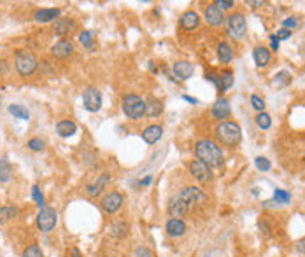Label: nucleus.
Wrapping results in <instances>:
<instances>
[{
    "mask_svg": "<svg viewBox=\"0 0 305 257\" xmlns=\"http://www.w3.org/2000/svg\"><path fill=\"white\" fill-rule=\"evenodd\" d=\"M195 154H197L198 161L205 163L209 168H218L224 161L221 147L209 139H202L195 144Z\"/></svg>",
    "mask_w": 305,
    "mask_h": 257,
    "instance_id": "f257e3e1",
    "label": "nucleus"
},
{
    "mask_svg": "<svg viewBox=\"0 0 305 257\" xmlns=\"http://www.w3.org/2000/svg\"><path fill=\"white\" fill-rule=\"evenodd\" d=\"M216 139H218V142L221 145L235 147V145H239L240 140H242V130H240L239 124H235L232 121H223L216 128Z\"/></svg>",
    "mask_w": 305,
    "mask_h": 257,
    "instance_id": "f03ea898",
    "label": "nucleus"
},
{
    "mask_svg": "<svg viewBox=\"0 0 305 257\" xmlns=\"http://www.w3.org/2000/svg\"><path fill=\"white\" fill-rule=\"evenodd\" d=\"M14 67H16V70H18V74L21 77H30V75L35 74L39 63H37V58L32 51L18 49L14 53Z\"/></svg>",
    "mask_w": 305,
    "mask_h": 257,
    "instance_id": "7ed1b4c3",
    "label": "nucleus"
},
{
    "mask_svg": "<svg viewBox=\"0 0 305 257\" xmlns=\"http://www.w3.org/2000/svg\"><path fill=\"white\" fill-rule=\"evenodd\" d=\"M121 110L125 115L132 121H139L142 115H146V102L142 100L139 95L128 93L121 98Z\"/></svg>",
    "mask_w": 305,
    "mask_h": 257,
    "instance_id": "20e7f679",
    "label": "nucleus"
},
{
    "mask_svg": "<svg viewBox=\"0 0 305 257\" xmlns=\"http://www.w3.org/2000/svg\"><path fill=\"white\" fill-rule=\"evenodd\" d=\"M177 198H179L183 203L188 207V210L192 212L193 208H198V207H203V205L207 203V194L203 192L200 187L197 186H186L183 187L179 192H177Z\"/></svg>",
    "mask_w": 305,
    "mask_h": 257,
    "instance_id": "39448f33",
    "label": "nucleus"
},
{
    "mask_svg": "<svg viewBox=\"0 0 305 257\" xmlns=\"http://www.w3.org/2000/svg\"><path fill=\"white\" fill-rule=\"evenodd\" d=\"M37 228H39L42 233H51L54 229L58 222V213L54 208L51 207H42L37 213Z\"/></svg>",
    "mask_w": 305,
    "mask_h": 257,
    "instance_id": "423d86ee",
    "label": "nucleus"
},
{
    "mask_svg": "<svg viewBox=\"0 0 305 257\" xmlns=\"http://www.w3.org/2000/svg\"><path fill=\"white\" fill-rule=\"evenodd\" d=\"M123 203H125V198H123L121 192L109 191V192H105V194L102 196L100 208H102V212H105L107 215H112V213H116L118 210L123 207Z\"/></svg>",
    "mask_w": 305,
    "mask_h": 257,
    "instance_id": "0eeeda50",
    "label": "nucleus"
},
{
    "mask_svg": "<svg viewBox=\"0 0 305 257\" xmlns=\"http://www.w3.org/2000/svg\"><path fill=\"white\" fill-rule=\"evenodd\" d=\"M226 28L234 38H244L245 32H247V23L240 12H234L226 18Z\"/></svg>",
    "mask_w": 305,
    "mask_h": 257,
    "instance_id": "6e6552de",
    "label": "nucleus"
},
{
    "mask_svg": "<svg viewBox=\"0 0 305 257\" xmlns=\"http://www.w3.org/2000/svg\"><path fill=\"white\" fill-rule=\"evenodd\" d=\"M83 105L88 112H99L102 109V93L97 88H88L83 93Z\"/></svg>",
    "mask_w": 305,
    "mask_h": 257,
    "instance_id": "1a4fd4ad",
    "label": "nucleus"
},
{
    "mask_svg": "<svg viewBox=\"0 0 305 257\" xmlns=\"http://www.w3.org/2000/svg\"><path fill=\"white\" fill-rule=\"evenodd\" d=\"M189 173L195 177V181L198 182H209L213 179V171H211L209 166L202 161H192L189 163Z\"/></svg>",
    "mask_w": 305,
    "mask_h": 257,
    "instance_id": "9d476101",
    "label": "nucleus"
},
{
    "mask_svg": "<svg viewBox=\"0 0 305 257\" xmlns=\"http://www.w3.org/2000/svg\"><path fill=\"white\" fill-rule=\"evenodd\" d=\"M74 53V44H72L70 38H60L58 42H54L53 48H51V54L58 60H65Z\"/></svg>",
    "mask_w": 305,
    "mask_h": 257,
    "instance_id": "9b49d317",
    "label": "nucleus"
},
{
    "mask_svg": "<svg viewBox=\"0 0 305 257\" xmlns=\"http://www.w3.org/2000/svg\"><path fill=\"white\" fill-rule=\"evenodd\" d=\"M186 229H188V226H186V222L183 219H168L165 222V233H167V236L170 238H181L184 236Z\"/></svg>",
    "mask_w": 305,
    "mask_h": 257,
    "instance_id": "f8f14e48",
    "label": "nucleus"
},
{
    "mask_svg": "<svg viewBox=\"0 0 305 257\" xmlns=\"http://www.w3.org/2000/svg\"><path fill=\"white\" fill-rule=\"evenodd\" d=\"M109 182H111V173H102L99 175V179H97L95 182L90 184V186H86V194L91 196V198H95V196H99L100 192H104L105 187L109 186Z\"/></svg>",
    "mask_w": 305,
    "mask_h": 257,
    "instance_id": "ddd939ff",
    "label": "nucleus"
},
{
    "mask_svg": "<svg viewBox=\"0 0 305 257\" xmlns=\"http://www.w3.org/2000/svg\"><path fill=\"white\" fill-rule=\"evenodd\" d=\"M203 16H205V21L211 25V27H219V25H223V21H224L223 11L219 9V7H216L214 4H209V6L205 7Z\"/></svg>",
    "mask_w": 305,
    "mask_h": 257,
    "instance_id": "4468645a",
    "label": "nucleus"
},
{
    "mask_svg": "<svg viewBox=\"0 0 305 257\" xmlns=\"http://www.w3.org/2000/svg\"><path fill=\"white\" fill-rule=\"evenodd\" d=\"M167 210H168V213H170L172 219H183V217H186L189 213L188 207H186V205L177 198V196H174V198L168 201Z\"/></svg>",
    "mask_w": 305,
    "mask_h": 257,
    "instance_id": "2eb2a0df",
    "label": "nucleus"
},
{
    "mask_svg": "<svg viewBox=\"0 0 305 257\" xmlns=\"http://www.w3.org/2000/svg\"><path fill=\"white\" fill-rule=\"evenodd\" d=\"M60 9L56 7H46V9H37L33 12V19L37 23H51V21H56L58 16H60Z\"/></svg>",
    "mask_w": 305,
    "mask_h": 257,
    "instance_id": "dca6fc26",
    "label": "nucleus"
},
{
    "mask_svg": "<svg viewBox=\"0 0 305 257\" xmlns=\"http://www.w3.org/2000/svg\"><path fill=\"white\" fill-rule=\"evenodd\" d=\"M181 28L186 30V32H192V30H197L200 27V16L197 14L195 11H186L179 19Z\"/></svg>",
    "mask_w": 305,
    "mask_h": 257,
    "instance_id": "f3484780",
    "label": "nucleus"
},
{
    "mask_svg": "<svg viewBox=\"0 0 305 257\" xmlns=\"http://www.w3.org/2000/svg\"><path fill=\"white\" fill-rule=\"evenodd\" d=\"M172 72L179 81H188L193 75V65L189 62H184V60L183 62H176L172 65Z\"/></svg>",
    "mask_w": 305,
    "mask_h": 257,
    "instance_id": "a211bd4d",
    "label": "nucleus"
},
{
    "mask_svg": "<svg viewBox=\"0 0 305 257\" xmlns=\"http://www.w3.org/2000/svg\"><path fill=\"white\" fill-rule=\"evenodd\" d=\"M162 135H163V128L160 126V124H151V126L144 128V131H142L144 142L149 144V145H155L160 139H162Z\"/></svg>",
    "mask_w": 305,
    "mask_h": 257,
    "instance_id": "6ab92c4d",
    "label": "nucleus"
},
{
    "mask_svg": "<svg viewBox=\"0 0 305 257\" xmlns=\"http://www.w3.org/2000/svg\"><path fill=\"white\" fill-rule=\"evenodd\" d=\"M74 30H75V21L67 19V18L56 19V21H54V25H53V32L56 33V35H60V37L70 35Z\"/></svg>",
    "mask_w": 305,
    "mask_h": 257,
    "instance_id": "aec40b11",
    "label": "nucleus"
},
{
    "mask_svg": "<svg viewBox=\"0 0 305 257\" xmlns=\"http://www.w3.org/2000/svg\"><path fill=\"white\" fill-rule=\"evenodd\" d=\"M213 115L216 119H226V117H230V114H232V107L230 104H228V100H224V98H219V100H216L214 102V105H213Z\"/></svg>",
    "mask_w": 305,
    "mask_h": 257,
    "instance_id": "412c9836",
    "label": "nucleus"
},
{
    "mask_svg": "<svg viewBox=\"0 0 305 257\" xmlns=\"http://www.w3.org/2000/svg\"><path fill=\"white\" fill-rule=\"evenodd\" d=\"M163 112V102L160 100V98L156 96H149L146 100V115L151 119L158 117V115H162Z\"/></svg>",
    "mask_w": 305,
    "mask_h": 257,
    "instance_id": "4be33fe9",
    "label": "nucleus"
},
{
    "mask_svg": "<svg viewBox=\"0 0 305 257\" xmlns=\"http://www.w3.org/2000/svg\"><path fill=\"white\" fill-rule=\"evenodd\" d=\"M253 58L258 67L263 68L269 65L270 60H272V53H270V49L265 48V46H258V48H254V51H253Z\"/></svg>",
    "mask_w": 305,
    "mask_h": 257,
    "instance_id": "5701e85b",
    "label": "nucleus"
},
{
    "mask_svg": "<svg viewBox=\"0 0 305 257\" xmlns=\"http://www.w3.org/2000/svg\"><path fill=\"white\" fill-rule=\"evenodd\" d=\"M75 131H78V126H75V123L70 121V119H63V121L56 124V133L63 136V139H69Z\"/></svg>",
    "mask_w": 305,
    "mask_h": 257,
    "instance_id": "b1692460",
    "label": "nucleus"
},
{
    "mask_svg": "<svg viewBox=\"0 0 305 257\" xmlns=\"http://www.w3.org/2000/svg\"><path fill=\"white\" fill-rule=\"evenodd\" d=\"M291 201V194L284 189H275L274 191V198L270 201H266V207H272V205H288Z\"/></svg>",
    "mask_w": 305,
    "mask_h": 257,
    "instance_id": "393cba45",
    "label": "nucleus"
},
{
    "mask_svg": "<svg viewBox=\"0 0 305 257\" xmlns=\"http://www.w3.org/2000/svg\"><path fill=\"white\" fill-rule=\"evenodd\" d=\"M128 231H130V224L125 221H120V222H114L112 228H111V236L112 238H126L128 236Z\"/></svg>",
    "mask_w": 305,
    "mask_h": 257,
    "instance_id": "a878e982",
    "label": "nucleus"
},
{
    "mask_svg": "<svg viewBox=\"0 0 305 257\" xmlns=\"http://www.w3.org/2000/svg\"><path fill=\"white\" fill-rule=\"evenodd\" d=\"M232 58H234V49L228 42H221L218 46V60L221 63H230Z\"/></svg>",
    "mask_w": 305,
    "mask_h": 257,
    "instance_id": "bb28decb",
    "label": "nucleus"
},
{
    "mask_svg": "<svg viewBox=\"0 0 305 257\" xmlns=\"http://www.w3.org/2000/svg\"><path fill=\"white\" fill-rule=\"evenodd\" d=\"M234 84V74L230 70H224L223 74L218 75V89L219 91H226Z\"/></svg>",
    "mask_w": 305,
    "mask_h": 257,
    "instance_id": "cd10ccee",
    "label": "nucleus"
},
{
    "mask_svg": "<svg viewBox=\"0 0 305 257\" xmlns=\"http://www.w3.org/2000/svg\"><path fill=\"white\" fill-rule=\"evenodd\" d=\"M12 177V168L9 165V161H7V157H0V182L6 184L9 182Z\"/></svg>",
    "mask_w": 305,
    "mask_h": 257,
    "instance_id": "c85d7f7f",
    "label": "nucleus"
},
{
    "mask_svg": "<svg viewBox=\"0 0 305 257\" xmlns=\"http://www.w3.org/2000/svg\"><path fill=\"white\" fill-rule=\"evenodd\" d=\"M16 215H18V208L16 207H9V205L0 207V226L9 222L11 219H14Z\"/></svg>",
    "mask_w": 305,
    "mask_h": 257,
    "instance_id": "c756f323",
    "label": "nucleus"
},
{
    "mask_svg": "<svg viewBox=\"0 0 305 257\" xmlns=\"http://www.w3.org/2000/svg\"><path fill=\"white\" fill-rule=\"evenodd\" d=\"M9 112L14 115L16 119H21V121H28V119H30V112H28L23 105H16V104L9 105Z\"/></svg>",
    "mask_w": 305,
    "mask_h": 257,
    "instance_id": "7c9ffc66",
    "label": "nucleus"
},
{
    "mask_svg": "<svg viewBox=\"0 0 305 257\" xmlns=\"http://www.w3.org/2000/svg\"><path fill=\"white\" fill-rule=\"evenodd\" d=\"M79 42H81L86 49H93V46H95V37H93V33L90 30H83V32L79 33Z\"/></svg>",
    "mask_w": 305,
    "mask_h": 257,
    "instance_id": "2f4dec72",
    "label": "nucleus"
},
{
    "mask_svg": "<svg viewBox=\"0 0 305 257\" xmlns=\"http://www.w3.org/2000/svg\"><path fill=\"white\" fill-rule=\"evenodd\" d=\"M256 124H258V128H261V130H269L270 124H272V119H270V115L266 112H260L256 115Z\"/></svg>",
    "mask_w": 305,
    "mask_h": 257,
    "instance_id": "473e14b6",
    "label": "nucleus"
},
{
    "mask_svg": "<svg viewBox=\"0 0 305 257\" xmlns=\"http://www.w3.org/2000/svg\"><path fill=\"white\" fill-rule=\"evenodd\" d=\"M21 257H44V254H42L41 247L37 245V243H32V245H28L27 248H25L23 255Z\"/></svg>",
    "mask_w": 305,
    "mask_h": 257,
    "instance_id": "72a5a7b5",
    "label": "nucleus"
},
{
    "mask_svg": "<svg viewBox=\"0 0 305 257\" xmlns=\"http://www.w3.org/2000/svg\"><path fill=\"white\" fill-rule=\"evenodd\" d=\"M32 198H33V201H35V205L39 208H42V207H46V203H44V196H42V192H41V189H39V186H33L32 187Z\"/></svg>",
    "mask_w": 305,
    "mask_h": 257,
    "instance_id": "f704fd0d",
    "label": "nucleus"
},
{
    "mask_svg": "<svg viewBox=\"0 0 305 257\" xmlns=\"http://www.w3.org/2000/svg\"><path fill=\"white\" fill-rule=\"evenodd\" d=\"M254 166H256L260 171H269L270 170V166H272V163H270L266 157L263 156H258L256 160H254Z\"/></svg>",
    "mask_w": 305,
    "mask_h": 257,
    "instance_id": "c9c22d12",
    "label": "nucleus"
},
{
    "mask_svg": "<svg viewBox=\"0 0 305 257\" xmlns=\"http://www.w3.org/2000/svg\"><path fill=\"white\" fill-rule=\"evenodd\" d=\"M251 105L254 110H258V112H265V102L258 95H251Z\"/></svg>",
    "mask_w": 305,
    "mask_h": 257,
    "instance_id": "e433bc0d",
    "label": "nucleus"
},
{
    "mask_svg": "<svg viewBox=\"0 0 305 257\" xmlns=\"http://www.w3.org/2000/svg\"><path fill=\"white\" fill-rule=\"evenodd\" d=\"M44 147H46L44 140H41V139H30L28 140V149H32V151H42Z\"/></svg>",
    "mask_w": 305,
    "mask_h": 257,
    "instance_id": "4c0bfd02",
    "label": "nucleus"
},
{
    "mask_svg": "<svg viewBox=\"0 0 305 257\" xmlns=\"http://www.w3.org/2000/svg\"><path fill=\"white\" fill-rule=\"evenodd\" d=\"M214 6L223 11V9H232L235 6V2H232V0H216Z\"/></svg>",
    "mask_w": 305,
    "mask_h": 257,
    "instance_id": "58836bf2",
    "label": "nucleus"
},
{
    "mask_svg": "<svg viewBox=\"0 0 305 257\" xmlns=\"http://www.w3.org/2000/svg\"><path fill=\"white\" fill-rule=\"evenodd\" d=\"M296 25H298V19H296V18H286L284 21H282V27H284L286 30L295 28Z\"/></svg>",
    "mask_w": 305,
    "mask_h": 257,
    "instance_id": "ea45409f",
    "label": "nucleus"
},
{
    "mask_svg": "<svg viewBox=\"0 0 305 257\" xmlns=\"http://www.w3.org/2000/svg\"><path fill=\"white\" fill-rule=\"evenodd\" d=\"M290 35H291V30H286V28L279 30V32L275 33V37L279 38V42H281V41H286V38H290Z\"/></svg>",
    "mask_w": 305,
    "mask_h": 257,
    "instance_id": "a19ab883",
    "label": "nucleus"
},
{
    "mask_svg": "<svg viewBox=\"0 0 305 257\" xmlns=\"http://www.w3.org/2000/svg\"><path fill=\"white\" fill-rule=\"evenodd\" d=\"M135 255H137V257H151V252L147 250V248L141 247V248H139L137 252H135Z\"/></svg>",
    "mask_w": 305,
    "mask_h": 257,
    "instance_id": "79ce46f5",
    "label": "nucleus"
},
{
    "mask_svg": "<svg viewBox=\"0 0 305 257\" xmlns=\"http://www.w3.org/2000/svg\"><path fill=\"white\" fill-rule=\"evenodd\" d=\"M270 48L274 51H279V38L275 35H270Z\"/></svg>",
    "mask_w": 305,
    "mask_h": 257,
    "instance_id": "37998d69",
    "label": "nucleus"
},
{
    "mask_svg": "<svg viewBox=\"0 0 305 257\" xmlns=\"http://www.w3.org/2000/svg\"><path fill=\"white\" fill-rule=\"evenodd\" d=\"M296 250H298L300 254H305V238L296 242Z\"/></svg>",
    "mask_w": 305,
    "mask_h": 257,
    "instance_id": "c03bdc74",
    "label": "nucleus"
},
{
    "mask_svg": "<svg viewBox=\"0 0 305 257\" xmlns=\"http://www.w3.org/2000/svg\"><path fill=\"white\" fill-rule=\"evenodd\" d=\"M69 257H83V254H81V250H79L78 247H72V248H70V254H69Z\"/></svg>",
    "mask_w": 305,
    "mask_h": 257,
    "instance_id": "a18cd8bd",
    "label": "nucleus"
},
{
    "mask_svg": "<svg viewBox=\"0 0 305 257\" xmlns=\"http://www.w3.org/2000/svg\"><path fill=\"white\" fill-rule=\"evenodd\" d=\"M7 70H9V63H7L6 60H2V62H0V74H6Z\"/></svg>",
    "mask_w": 305,
    "mask_h": 257,
    "instance_id": "49530a36",
    "label": "nucleus"
},
{
    "mask_svg": "<svg viewBox=\"0 0 305 257\" xmlns=\"http://www.w3.org/2000/svg\"><path fill=\"white\" fill-rule=\"evenodd\" d=\"M207 81H211V83H213L216 88H218V75H216V74H207Z\"/></svg>",
    "mask_w": 305,
    "mask_h": 257,
    "instance_id": "de8ad7c7",
    "label": "nucleus"
},
{
    "mask_svg": "<svg viewBox=\"0 0 305 257\" xmlns=\"http://www.w3.org/2000/svg\"><path fill=\"white\" fill-rule=\"evenodd\" d=\"M151 181H153V175H149V177H146V179H144V181H142L141 184H142V186H149Z\"/></svg>",
    "mask_w": 305,
    "mask_h": 257,
    "instance_id": "09e8293b",
    "label": "nucleus"
},
{
    "mask_svg": "<svg viewBox=\"0 0 305 257\" xmlns=\"http://www.w3.org/2000/svg\"><path fill=\"white\" fill-rule=\"evenodd\" d=\"M263 2H247V6H253V9H256L258 6H261Z\"/></svg>",
    "mask_w": 305,
    "mask_h": 257,
    "instance_id": "8fccbe9b",
    "label": "nucleus"
},
{
    "mask_svg": "<svg viewBox=\"0 0 305 257\" xmlns=\"http://www.w3.org/2000/svg\"><path fill=\"white\" fill-rule=\"evenodd\" d=\"M183 98H184L186 102H189V104H197V100H195V98H192V96H186V95H184Z\"/></svg>",
    "mask_w": 305,
    "mask_h": 257,
    "instance_id": "3c124183",
    "label": "nucleus"
},
{
    "mask_svg": "<svg viewBox=\"0 0 305 257\" xmlns=\"http://www.w3.org/2000/svg\"><path fill=\"white\" fill-rule=\"evenodd\" d=\"M0 102H2V96H0Z\"/></svg>",
    "mask_w": 305,
    "mask_h": 257,
    "instance_id": "603ef678",
    "label": "nucleus"
}]
</instances>
